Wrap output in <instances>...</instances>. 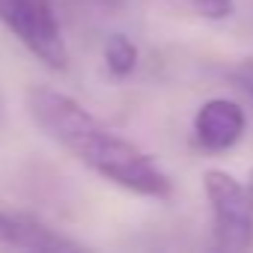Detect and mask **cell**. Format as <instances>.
Segmentation results:
<instances>
[{
    "instance_id": "cell-7",
    "label": "cell",
    "mask_w": 253,
    "mask_h": 253,
    "mask_svg": "<svg viewBox=\"0 0 253 253\" xmlns=\"http://www.w3.org/2000/svg\"><path fill=\"white\" fill-rule=\"evenodd\" d=\"M182 6L206 21H223L235 12V0H182Z\"/></svg>"
},
{
    "instance_id": "cell-1",
    "label": "cell",
    "mask_w": 253,
    "mask_h": 253,
    "mask_svg": "<svg viewBox=\"0 0 253 253\" xmlns=\"http://www.w3.org/2000/svg\"><path fill=\"white\" fill-rule=\"evenodd\" d=\"M24 107L48 140H54L104 182L149 200H167L173 194L167 170L149 152L107 128L72 95L54 86H30Z\"/></svg>"
},
{
    "instance_id": "cell-3",
    "label": "cell",
    "mask_w": 253,
    "mask_h": 253,
    "mask_svg": "<svg viewBox=\"0 0 253 253\" xmlns=\"http://www.w3.org/2000/svg\"><path fill=\"white\" fill-rule=\"evenodd\" d=\"M203 188L211 206L214 244L220 250L253 247V203L247 197V188L226 170H206Z\"/></svg>"
},
{
    "instance_id": "cell-4",
    "label": "cell",
    "mask_w": 253,
    "mask_h": 253,
    "mask_svg": "<svg viewBox=\"0 0 253 253\" xmlns=\"http://www.w3.org/2000/svg\"><path fill=\"white\" fill-rule=\"evenodd\" d=\"M247 131V113L232 98H209L194 113V143L203 152H229Z\"/></svg>"
},
{
    "instance_id": "cell-8",
    "label": "cell",
    "mask_w": 253,
    "mask_h": 253,
    "mask_svg": "<svg viewBox=\"0 0 253 253\" xmlns=\"http://www.w3.org/2000/svg\"><path fill=\"white\" fill-rule=\"evenodd\" d=\"M229 81L253 101V57H247V60H241V63H235L232 66V72H229Z\"/></svg>"
},
{
    "instance_id": "cell-9",
    "label": "cell",
    "mask_w": 253,
    "mask_h": 253,
    "mask_svg": "<svg viewBox=\"0 0 253 253\" xmlns=\"http://www.w3.org/2000/svg\"><path fill=\"white\" fill-rule=\"evenodd\" d=\"M244 188H247V197H250V203H253V170H250V176H247Z\"/></svg>"
},
{
    "instance_id": "cell-5",
    "label": "cell",
    "mask_w": 253,
    "mask_h": 253,
    "mask_svg": "<svg viewBox=\"0 0 253 253\" xmlns=\"http://www.w3.org/2000/svg\"><path fill=\"white\" fill-rule=\"evenodd\" d=\"M0 244L6 247H27V250H63V247H78L75 241L57 235L45 223L27 217V214H12L0 209Z\"/></svg>"
},
{
    "instance_id": "cell-6",
    "label": "cell",
    "mask_w": 253,
    "mask_h": 253,
    "mask_svg": "<svg viewBox=\"0 0 253 253\" xmlns=\"http://www.w3.org/2000/svg\"><path fill=\"white\" fill-rule=\"evenodd\" d=\"M140 63V48L125 33H113L104 42V66L113 78H128Z\"/></svg>"
},
{
    "instance_id": "cell-2",
    "label": "cell",
    "mask_w": 253,
    "mask_h": 253,
    "mask_svg": "<svg viewBox=\"0 0 253 253\" xmlns=\"http://www.w3.org/2000/svg\"><path fill=\"white\" fill-rule=\"evenodd\" d=\"M0 24H3L45 69H69V45L63 39L57 9L51 0H0Z\"/></svg>"
}]
</instances>
